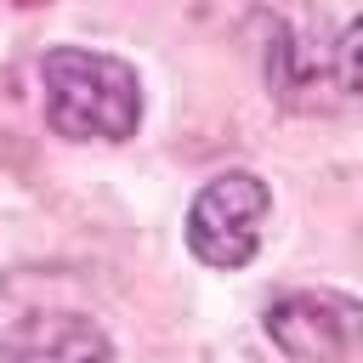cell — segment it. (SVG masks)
<instances>
[{"label": "cell", "mask_w": 363, "mask_h": 363, "mask_svg": "<svg viewBox=\"0 0 363 363\" xmlns=\"http://www.w3.org/2000/svg\"><path fill=\"white\" fill-rule=\"evenodd\" d=\"M45 79V119L57 136L79 142H125L142 125V85L125 57L85 51V45H57L40 57Z\"/></svg>", "instance_id": "obj_1"}, {"label": "cell", "mask_w": 363, "mask_h": 363, "mask_svg": "<svg viewBox=\"0 0 363 363\" xmlns=\"http://www.w3.org/2000/svg\"><path fill=\"white\" fill-rule=\"evenodd\" d=\"M272 210V193L255 170H221L199 187L193 210H187V250L216 267L233 272L261 250V221Z\"/></svg>", "instance_id": "obj_2"}, {"label": "cell", "mask_w": 363, "mask_h": 363, "mask_svg": "<svg viewBox=\"0 0 363 363\" xmlns=\"http://www.w3.org/2000/svg\"><path fill=\"white\" fill-rule=\"evenodd\" d=\"M267 335L289 363H340L363 346V301L346 289H289L267 306Z\"/></svg>", "instance_id": "obj_3"}, {"label": "cell", "mask_w": 363, "mask_h": 363, "mask_svg": "<svg viewBox=\"0 0 363 363\" xmlns=\"http://www.w3.org/2000/svg\"><path fill=\"white\" fill-rule=\"evenodd\" d=\"M113 340L79 312H28L0 335V363H108Z\"/></svg>", "instance_id": "obj_4"}, {"label": "cell", "mask_w": 363, "mask_h": 363, "mask_svg": "<svg viewBox=\"0 0 363 363\" xmlns=\"http://www.w3.org/2000/svg\"><path fill=\"white\" fill-rule=\"evenodd\" d=\"M267 79H272L278 102H289V108H329L318 91H335V62L323 51H312V40L278 28L272 57H267Z\"/></svg>", "instance_id": "obj_5"}, {"label": "cell", "mask_w": 363, "mask_h": 363, "mask_svg": "<svg viewBox=\"0 0 363 363\" xmlns=\"http://www.w3.org/2000/svg\"><path fill=\"white\" fill-rule=\"evenodd\" d=\"M335 74H340L352 91H363V17L346 23V34H340V45H335Z\"/></svg>", "instance_id": "obj_6"}]
</instances>
